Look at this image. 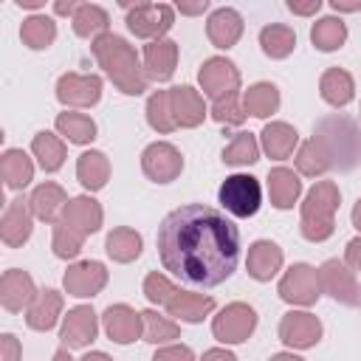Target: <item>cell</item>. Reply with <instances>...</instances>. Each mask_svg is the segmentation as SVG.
Wrapping results in <instances>:
<instances>
[{
	"label": "cell",
	"instance_id": "6da1fadb",
	"mask_svg": "<svg viewBox=\"0 0 361 361\" xmlns=\"http://www.w3.org/2000/svg\"><path fill=\"white\" fill-rule=\"evenodd\" d=\"M158 257L164 271L192 288H214L237 271L240 231L212 206L186 203L158 226Z\"/></svg>",
	"mask_w": 361,
	"mask_h": 361
},
{
	"label": "cell",
	"instance_id": "7a4b0ae2",
	"mask_svg": "<svg viewBox=\"0 0 361 361\" xmlns=\"http://www.w3.org/2000/svg\"><path fill=\"white\" fill-rule=\"evenodd\" d=\"M90 51H93L96 62L104 68V73L110 76V82H113L121 93L138 96V93L147 90L149 79H147V73H144V62L138 59L135 48H133L124 37H118V34H104V37L93 39Z\"/></svg>",
	"mask_w": 361,
	"mask_h": 361
},
{
	"label": "cell",
	"instance_id": "3957f363",
	"mask_svg": "<svg viewBox=\"0 0 361 361\" xmlns=\"http://www.w3.org/2000/svg\"><path fill=\"white\" fill-rule=\"evenodd\" d=\"M313 138L322 144L330 158V166L338 172H347L361 161V127L350 116H322L313 127Z\"/></svg>",
	"mask_w": 361,
	"mask_h": 361
},
{
	"label": "cell",
	"instance_id": "277c9868",
	"mask_svg": "<svg viewBox=\"0 0 361 361\" xmlns=\"http://www.w3.org/2000/svg\"><path fill=\"white\" fill-rule=\"evenodd\" d=\"M341 203V192L333 180H319L302 200L299 231L310 243H324L336 231V212Z\"/></svg>",
	"mask_w": 361,
	"mask_h": 361
},
{
	"label": "cell",
	"instance_id": "5b68a950",
	"mask_svg": "<svg viewBox=\"0 0 361 361\" xmlns=\"http://www.w3.org/2000/svg\"><path fill=\"white\" fill-rule=\"evenodd\" d=\"M220 206L231 214V217H254L262 206V186L254 175H228L220 189H217Z\"/></svg>",
	"mask_w": 361,
	"mask_h": 361
},
{
	"label": "cell",
	"instance_id": "8992f818",
	"mask_svg": "<svg viewBox=\"0 0 361 361\" xmlns=\"http://www.w3.org/2000/svg\"><path fill=\"white\" fill-rule=\"evenodd\" d=\"M127 8V28L141 39H164L175 23V8L169 3H121Z\"/></svg>",
	"mask_w": 361,
	"mask_h": 361
},
{
	"label": "cell",
	"instance_id": "52a82bcc",
	"mask_svg": "<svg viewBox=\"0 0 361 361\" xmlns=\"http://www.w3.org/2000/svg\"><path fill=\"white\" fill-rule=\"evenodd\" d=\"M276 293L282 302L288 305H296V307H310L316 305V299L322 296V282H319V271L307 262H296L290 265L279 285H276Z\"/></svg>",
	"mask_w": 361,
	"mask_h": 361
},
{
	"label": "cell",
	"instance_id": "ba28073f",
	"mask_svg": "<svg viewBox=\"0 0 361 361\" xmlns=\"http://www.w3.org/2000/svg\"><path fill=\"white\" fill-rule=\"evenodd\" d=\"M257 327V310L248 302H231L212 319V333L223 344H243Z\"/></svg>",
	"mask_w": 361,
	"mask_h": 361
},
{
	"label": "cell",
	"instance_id": "9c48e42d",
	"mask_svg": "<svg viewBox=\"0 0 361 361\" xmlns=\"http://www.w3.org/2000/svg\"><path fill=\"white\" fill-rule=\"evenodd\" d=\"M319 282H322V293H330L338 305L361 307V285L355 279V271L347 262H341V259L322 262Z\"/></svg>",
	"mask_w": 361,
	"mask_h": 361
},
{
	"label": "cell",
	"instance_id": "30bf717a",
	"mask_svg": "<svg viewBox=\"0 0 361 361\" xmlns=\"http://www.w3.org/2000/svg\"><path fill=\"white\" fill-rule=\"evenodd\" d=\"M197 82H200V90L212 102H217V99L240 90V71L226 56H209L197 71Z\"/></svg>",
	"mask_w": 361,
	"mask_h": 361
},
{
	"label": "cell",
	"instance_id": "8fae6325",
	"mask_svg": "<svg viewBox=\"0 0 361 361\" xmlns=\"http://www.w3.org/2000/svg\"><path fill=\"white\" fill-rule=\"evenodd\" d=\"M141 169L152 183H172L183 172V155L169 141H152L141 152Z\"/></svg>",
	"mask_w": 361,
	"mask_h": 361
},
{
	"label": "cell",
	"instance_id": "7c38bea8",
	"mask_svg": "<svg viewBox=\"0 0 361 361\" xmlns=\"http://www.w3.org/2000/svg\"><path fill=\"white\" fill-rule=\"evenodd\" d=\"M56 99L65 107H93L102 99V79L96 73H62L56 79Z\"/></svg>",
	"mask_w": 361,
	"mask_h": 361
},
{
	"label": "cell",
	"instance_id": "4fadbf2b",
	"mask_svg": "<svg viewBox=\"0 0 361 361\" xmlns=\"http://www.w3.org/2000/svg\"><path fill=\"white\" fill-rule=\"evenodd\" d=\"M322 338V322L307 310H290L279 322V341L290 350H310Z\"/></svg>",
	"mask_w": 361,
	"mask_h": 361
},
{
	"label": "cell",
	"instance_id": "5bb4252c",
	"mask_svg": "<svg viewBox=\"0 0 361 361\" xmlns=\"http://www.w3.org/2000/svg\"><path fill=\"white\" fill-rule=\"evenodd\" d=\"M62 285H65L68 296H76V299L96 296L107 285V268L102 262H96V259L73 262V265H68V271L62 276Z\"/></svg>",
	"mask_w": 361,
	"mask_h": 361
},
{
	"label": "cell",
	"instance_id": "9a60e30c",
	"mask_svg": "<svg viewBox=\"0 0 361 361\" xmlns=\"http://www.w3.org/2000/svg\"><path fill=\"white\" fill-rule=\"evenodd\" d=\"M99 333V316L90 305H76L62 316V330L59 338L68 350H82L87 347Z\"/></svg>",
	"mask_w": 361,
	"mask_h": 361
},
{
	"label": "cell",
	"instance_id": "2e32d148",
	"mask_svg": "<svg viewBox=\"0 0 361 361\" xmlns=\"http://www.w3.org/2000/svg\"><path fill=\"white\" fill-rule=\"evenodd\" d=\"M37 296H39V290H37V285H34V279H31L28 271L8 268V271L0 276V305H3L8 313L28 310Z\"/></svg>",
	"mask_w": 361,
	"mask_h": 361
},
{
	"label": "cell",
	"instance_id": "e0dca14e",
	"mask_svg": "<svg viewBox=\"0 0 361 361\" xmlns=\"http://www.w3.org/2000/svg\"><path fill=\"white\" fill-rule=\"evenodd\" d=\"M102 324H104L107 338L116 341V344H130V341L144 336V316L135 307L124 305V302L110 305L102 316Z\"/></svg>",
	"mask_w": 361,
	"mask_h": 361
},
{
	"label": "cell",
	"instance_id": "ac0fdd59",
	"mask_svg": "<svg viewBox=\"0 0 361 361\" xmlns=\"http://www.w3.org/2000/svg\"><path fill=\"white\" fill-rule=\"evenodd\" d=\"M34 231V212H31V203L25 197H14L6 212H3V220H0V237L8 248H20L23 243H28Z\"/></svg>",
	"mask_w": 361,
	"mask_h": 361
},
{
	"label": "cell",
	"instance_id": "d6986e66",
	"mask_svg": "<svg viewBox=\"0 0 361 361\" xmlns=\"http://www.w3.org/2000/svg\"><path fill=\"white\" fill-rule=\"evenodd\" d=\"M243 28H245L243 14L237 8H228V6L214 8L209 14V20H206V37H209V42L214 48H223V51H228V48L237 45V39L243 37Z\"/></svg>",
	"mask_w": 361,
	"mask_h": 361
},
{
	"label": "cell",
	"instance_id": "ffe728a7",
	"mask_svg": "<svg viewBox=\"0 0 361 361\" xmlns=\"http://www.w3.org/2000/svg\"><path fill=\"white\" fill-rule=\"evenodd\" d=\"M282 262H285V254H282V248L274 240H257L248 248L245 271H248L251 279L268 282V279H274L282 271Z\"/></svg>",
	"mask_w": 361,
	"mask_h": 361
},
{
	"label": "cell",
	"instance_id": "44dd1931",
	"mask_svg": "<svg viewBox=\"0 0 361 361\" xmlns=\"http://www.w3.org/2000/svg\"><path fill=\"white\" fill-rule=\"evenodd\" d=\"M178 68V42L172 39H152L144 45V73L147 79H155V82H166L172 79Z\"/></svg>",
	"mask_w": 361,
	"mask_h": 361
},
{
	"label": "cell",
	"instance_id": "7402d4cb",
	"mask_svg": "<svg viewBox=\"0 0 361 361\" xmlns=\"http://www.w3.org/2000/svg\"><path fill=\"white\" fill-rule=\"evenodd\" d=\"M169 107H172V116H175L178 127H197L206 118L203 96L189 85L169 87Z\"/></svg>",
	"mask_w": 361,
	"mask_h": 361
},
{
	"label": "cell",
	"instance_id": "603a6c76",
	"mask_svg": "<svg viewBox=\"0 0 361 361\" xmlns=\"http://www.w3.org/2000/svg\"><path fill=\"white\" fill-rule=\"evenodd\" d=\"M59 220L68 223V226H73V228H79L85 237H90V234H96L102 228L104 212H102L99 200H93L90 195H79V197H71L68 200V206H65V212H62Z\"/></svg>",
	"mask_w": 361,
	"mask_h": 361
},
{
	"label": "cell",
	"instance_id": "cb8c5ba5",
	"mask_svg": "<svg viewBox=\"0 0 361 361\" xmlns=\"http://www.w3.org/2000/svg\"><path fill=\"white\" fill-rule=\"evenodd\" d=\"M28 203H31V212H34L37 220H42V223H59V217H62V212L68 206V195H65V189L59 183L45 180V183H39L31 192Z\"/></svg>",
	"mask_w": 361,
	"mask_h": 361
},
{
	"label": "cell",
	"instance_id": "d4e9b609",
	"mask_svg": "<svg viewBox=\"0 0 361 361\" xmlns=\"http://www.w3.org/2000/svg\"><path fill=\"white\" fill-rule=\"evenodd\" d=\"M259 144H262V149H265L268 158L285 161V158H290L293 149L299 147V133H296V127H290L288 121H271V124L262 127Z\"/></svg>",
	"mask_w": 361,
	"mask_h": 361
},
{
	"label": "cell",
	"instance_id": "484cf974",
	"mask_svg": "<svg viewBox=\"0 0 361 361\" xmlns=\"http://www.w3.org/2000/svg\"><path fill=\"white\" fill-rule=\"evenodd\" d=\"M302 195V180L299 172L288 169V166H274L268 172V197L274 209H293V203Z\"/></svg>",
	"mask_w": 361,
	"mask_h": 361
},
{
	"label": "cell",
	"instance_id": "4316f807",
	"mask_svg": "<svg viewBox=\"0 0 361 361\" xmlns=\"http://www.w3.org/2000/svg\"><path fill=\"white\" fill-rule=\"evenodd\" d=\"M212 310H214V299H212V296L189 293V290H178V293L166 302V313L175 316L178 322H186V324L203 322Z\"/></svg>",
	"mask_w": 361,
	"mask_h": 361
},
{
	"label": "cell",
	"instance_id": "83f0119b",
	"mask_svg": "<svg viewBox=\"0 0 361 361\" xmlns=\"http://www.w3.org/2000/svg\"><path fill=\"white\" fill-rule=\"evenodd\" d=\"M59 313H62V293L54 290V288H45V290H39V296L34 299V305L25 310V324L31 330L45 333V330H51L56 324Z\"/></svg>",
	"mask_w": 361,
	"mask_h": 361
},
{
	"label": "cell",
	"instance_id": "f1b7e54d",
	"mask_svg": "<svg viewBox=\"0 0 361 361\" xmlns=\"http://www.w3.org/2000/svg\"><path fill=\"white\" fill-rule=\"evenodd\" d=\"M76 178L87 192H99L104 189V183L110 180V161L104 152L99 149H87L76 158Z\"/></svg>",
	"mask_w": 361,
	"mask_h": 361
},
{
	"label": "cell",
	"instance_id": "f546056e",
	"mask_svg": "<svg viewBox=\"0 0 361 361\" xmlns=\"http://www.w3.org/2000/svg\"><path fill=\"white\" fill-rule=\"evenodd\" d=\"M319 93H322V99L327 104L344 107L355 96V82H353V76L344 68H327L322 73V79H319Z\"/></svg>",
	"mask_w": 361,
	"mask_h": 361
},
{
	"label": "cell",
	"instance_id": "4dcf8cb0",
	"mask_svg": "<svg viewBox=\"0 0 361 361\" xmlns=\"http://www.w3.org/2000/svg\"><path fill=\"white\" fill-rule=\"evenodd\" d=\"M279 87L274 82H257L243 93V110L245 116L254 118H268L271 113L279 110Z\"/></svg>",
	"mask_w": 361,
	"mask_h": 361
},
{
	"label": "cell",
	"instance_id": "1f68e13d",
	"mask_svg": "<svg viewBox=\"0 0 361 361\" xmlns=\"http://www.w3.org/2000/svg\"><path fill=\"white\" fill-rule=\"evenodd\" d=\"M0 175L8 189H25L34 180V161L23 149H6L0 155Z\"/></svg>",
	"mask_w": 361,
	"mask_h": 361
},
{
	"label": "cell",
	"instance_id": "d6a6232c",
	"mask_svg": "<svg viewBox=\"0 0 361 361\" xmlns=\"http://www.w3.org/2000/svg\"><path fill=\"white\" fill-rule=\"evenodd\" d=\"M141 248H144V240H141V234H138L135 228H130V226L113 228V231L107 234V240H104V251H107V257H110L113 262H133V259H138Z\"/></svg>",
	"mask_w": 361,
	"mask_h": 361
},
{
	"label": "cell",
	"instance_id": "836d02e7",
	"mask_svg": "<svg viewBox=\"0 0 361 361\" xmlns=\"http://www.w3.org/2000/svg\"><path fill=\"white\" fill-rule=\"evenodd\" d=\"M71 23H73L76 37H85V39H99V37L110 34L107 31L110 28V14L96 3H82Z\"/></svg>",
	"mask_w": 361,
	"mask_h": 361
},
{
	"label": "cell",
	"instance_id": "e575fe53",
	"mask_svg": "<svg viewBox=\"0 0 361 361\" xmlns=\"http://www.w3.org/2000/svg\"><path fill=\"white\" fill-rule=\"evenodd\" d=\"M31 152H34V158L39 161V166H42L45 172H56V169L65 164V155H68L65 141H62L59 135L48 133V130H39V133L31 138Z\"/></svg>",
	"mask_w": 361,
	"mask_h": 361
},
{
	"label": "cell",
	"instance_id": "d590c367",
	"mask_svg": "<svg viewBox=\"0 0 361 361\" xmlns=\"http://www.w3.org/2000/svg\"><path fill=\"white\" fill-rule=\"evenodd\" d=\"M259 45H262V54L271 56V59H285L293 54L296 48V34L290 25H282V23H271L259 31Z\"/></svg>",
	"mask_w": 361,
	"mask_h": 361
},
{
	"label": "cell",
	"instance_id": "8d00e7d4",
	"mask_svg": "<svg viewBox=\"0 0 361 361\" xmlns=\"http://www.w3.org/2000/svg\"><path fill=\"white\" fill-rule=\"evenodd\" d=\"M310 42L313 48L330 54V51H338L344 42H347V25L341 17H322L313 23L310 28Z\"/></svg>",
	"mask_w": 361,
	"mask_h": 361
},
{
	"label": "cell",
	"instance_id": "74e56055",
	"mask_svg": "<svg viewBox=\"0 0 361 361\" xmlns=\"http://www.w3.org/2000/svg\"><path fill=\"white\" fill-rule=\"evenodd\" d=\"M20 39L31 51H42L56 39V23L51 17H45V14H31L20 25Z\"/></svg>",
	"mask_w": 361,
	"mask_h": 361
},
{
	"label": "cell",
	"instance_id": "f35d334b",
	"mask_svg": "<svg viewBox=\"0 0 361 361\" xmlns=\"http://www.w3.org/2000/svg\"><path fill=\"white\" fill-rule=\"evenodd\" d=\"M56 130L71 144H90L96 138V121L90 116L73 113V110H65V113L56 116Z\"/></svg>",
	"mask_w": 361,
	"mask_h": 361
},
{
	"label": "cell",
	"instance_id": "ab89813d",
	"mask_svg": "<svg viewBox=\"0 0 361 361\" xmlns=\"http://www.w3.org/2000/svg\"><path fill=\"white\" fill-rule=\"evenodd\" d=\"M257 158H259V141L254 133H237L223 147V164H228V166H248Z\"/></svg>",
	"mask_w": 361,
	"mask_h": 361
},
{
	"label": "cell",
	"instance_id": "60d3db41",
	"mask_svg": "<svg viewBox=\"0 0 361 361\" xmlns=\"http://www.w3.org/2000/svg\"><path fill=\"white\" fill-rule=\"evenodd\" d=\"M296 169H299V175H305V178H319V175H324V172L333 169V166H330V158H327V152L322 149V144H319L316 138H307V141L296 149Z\"/></svg>",
	"mask_w": 361,
	"mask_h": 361
},
{
	"label": "cell",
	"instance_id": "b9f144b4",
	"mask_svg": "<svg viewBox=\"0 0 361 361\" xmlns=\"http://www.w3.org/2000/svg\"><path fill=\"white\" fill-rule=\"evenodd\" d=\"M147 124L166 135L172 130H178L175 124V116H172V107H169V90H155L149 99H147Z\"/></svg>",
	"mask_w": 361,
	"mask_h": 361
},
{
	"label": "cell",
	"instance_id": "7bdbcfd3",
	"mask_svg": "<svg viewBox=\"0 0 361 361\" xmlns=\"http://www.w3.org/2000/svg\"><path fill=\"white\" fill-rule=\"evenodd\" d=\"M144 341L149 344H169L180 336V327L175 319L161 316L158 310H144Z\"/></svg>",
	"mask_w": 361,
	"mask_h": 361
},
{
	"label": "cell",
	"instance_id": "ee69618b",
	"mask_svg": "<svg viewBox=\"0 0 361 361\" xmlns=\"http://www.w3.org/2000/svg\"><path fill=\"white\" fill-rule=\"evenodd\" d=\"M82 245H85V234H82L79 228H73V226H68V223H62V220L54 223L51 248H54V254H56L59 259H73V257H79Z\"/></svg>",
	"mask_w": 361,
	"mask_h": 361
},
{
	"label": "cell",
	"instance_id": "f6af8a7d",
	"mask_svg": "<svg viewBox=\"0 0 361 361\" xmlns=\"http://www.w3.org/2000/svg\"><path fill=\"white\" fill-rule=\"evenodd\" d=\"M212 118L217 124H226V127H234V124H243L245 121V110H243V96L240 93H231V96H223L212 104Z\"/></svg>",
	"mask_w": 361,
	"mask_h": 361
},
{
	"label": "cell",
	"instance_id": "bcb514c9",
	"mask_svg": "<svg viewBox=\"0 0 361 361\" xmlns=\"http://www.w3.org/2000/svg\"><path fill=\"white\" fill-rule=\"evenodd\" d=\"M175 293H178V288H175L164 274L152 271V274L144 276V296H147L152 305H164V307H166V302H169Z\"/></svg>",
	"mask_w": 361,
	"mask_h": 361
},
{
	"label": "cell",
	"instance_id": "7dc6e473",
	"mask_svg": "<svg viewBox=\"0 0 361 361\" xmlns=\"http://www.w3.org/2000/svg\"><path fill=\"white\" fill-rule=\"evenodd\" d=\"M152 361H195V353L186 344H161Z\"/></svg>",
	"mask_w": 361,
	"mask_h": 361
},
{
	"label": "cell",
	"instance_id": "c3c4849f",
	"mask_svg": "<svg viewBox=\"0 0 361 361\" xmlns=\"http://www.w3.org/2000/svg\"><path fill=\"white\" fill-rule=\"evenodd\" d=\"M0 350H3V361H20V355H23V347H20L17 336H11V333L0 336Z\"/></svg>",
	"mask_w": 361,
	"mask_h": 361
},
{
	"label": "cell",
	"instance_id": "681fc988",
	"mask_svg": "<svg viewBox=\"0 0 361 361\" xmlns=\"http://www.w3.org/2000/svg\"><path fill=\"white\" fill-rule=\"evenodd\" d=\"M344 262L353 268V271H361V237H353L344 248Z\"/></svg>",
	"mask_w": 361,
	"mask_h": 361
},
{
	"label": "cell",
	"instance_id": "f907efd6",
	"mask_svg": "<svg viewBox=\"0 0 361 361\" xmlns=\"http://www.w3.org/2000/svg\"><path fill=\"white\" fill-rule=\"evenodd\" d=\"M285 6H288V11H293V14H299V17H310V14H316V11L322 8V0H307V3L288 0Z\"/></svg>",
	"mask_w": 361,
	"mask_h": 361
},
{
	"label": "cell",
	"instance_id": "816d5d0a",
	"mask_svg": "<svg viewBox=\"0 0 361 361\" xmlns=\"http://www.w3.org/2000/svg\"><path fill=\"white\" fill-rule=\"evenodd\" d=\"M200 361H237V355L234 353H228L226 347H212V350H206L203 353V358Z\"/></svg>",
	"mask_w": 361,
	"mask_h": 361
},
{
	"label": "cell",
	"instance_id": "f5cc1de1",
	"mask_svg": "<svg viewBox=\"0 0 361 361\" xmlns=\"http://www.w3.org/2000/svg\"><path fill=\"white\" fill-rule=\"evenodd\" d=\"M79 6H82V3H76V0H56V3H54V11L73 20V14L79 11Z\"/></svg>",
	"mask_w": 361,
	"mask_h": 361
},
{
	"label": "cell",
	"instance_id": "db71d44e",
	"mask_svg": "<svg viewBox=\"0 0 361 361\" xmlns=\"http://www.w3.org/2000/svg\"><path fill=\"white\" fill-rule=\"evenodd\" d=\"M333 11H361V0H333Z\"/></svg>",
	"mask_w": 361,
	"mask_h": 361
},
{
	"label": "cell",
	"instance_id": "11a10c76",
	"mask_svg": "<svg viewBox=\"0 0 361 361\" xmlns=\"http://www.w3.org/2000/svg\"><path fill=\"white\" fill-rule=\"evenodd\" d=\"M206 8H209V3H206V0H200V3H195V6L178 3V11H180V14H203Z\"/></svg>",
	"mask_w": 361,
	"mask_h": 361
},
{
	"label": "cell",
	"instance_id": "9f6ffc18",
	"mask_svg": "<svg viewBox=\"0 0 361 361\" xmlns=\"http://www.w3.org/2000/svg\"><path fill=\"white\" fill-rule=\"evenodd\" d=\"M268 361H305V358H299L296 353H274Z\"/></svg>",
	"mask_w": 361,
	"mask_h": 361
},
{
	"label": "cell",
	"instance_id": "6f0895ef",
	"mask_svg": "<svg viewBox=\"0 0 361 361\" xmlns=\"http://www.w3.org/2000/svg\"><path fill=\"white\" fill-rule=\"evenodd\" d=\"M350 217H353V226L361 231V197L355 200V206H353V214H350Z\"/></svg>",
	"mask_w": 361,
	"mask_h": 361
},
{
	"label": "cell",
	"instance_id": "680465c9",
	"mask_svg": "<svg viewBox=\"0 0 361 361\" xmlns=\"http://www.w3.org/2000/svg\"><path fill=\"white\" fill-rule=\"evenodd\" d=\"M82 361H113V358H110L107 353H99V350H96V353H87V355H82Z\"/></svg>",
	"mask_w": 361,
	"mask_h": 361
},
{
	"label": "cell",
	"instance_id": "91938a15",
	"mask_svg": "<svg viewBox=\"0 0 361 361\" xmlns=\"http://www.w3.org/2000/svg\"><path fill=\"white\" fill-rule=\"evenodd\" d=\"M51 361H73V358H71L68 347H62V350H56V353H54V358H51Z\"/></svg>",
	"mask_w": 361,
	"mask_h": 361
},
{
	"label": "cell",
	"instance_id": "94428289",
	"mask_svg": "<svg viewBox=\"0 0 361 361\" xmlns=\"http://www.w3.org/2000/svg\"><path fill=\"white\" fill-rule=\"evenodd\" d=\"M17 6H20V8H39L42 0H17Z\"/></svg>",
	"mask_w": 361,
	"mask_h": 361
}]
</instances>
